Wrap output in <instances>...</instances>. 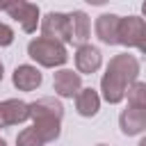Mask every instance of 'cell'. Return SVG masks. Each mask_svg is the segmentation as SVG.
Segmentation results:
<instances>
[{"label": "cell", "mask_w": 146, "mask_h": 146, "mask_svg": "<svg viewBox=\"0 0 146 146\" xmlns=\"http://www.w3.org/2000/svg\"><path fill=\"white\" fill-rule=\"evenodd\" d=\"M75 110H78L80 116H87V119L96 116L98 110H100V96H98V91L91 89V87L80 89L78 96H75Z\"/></svg>", "instance_id": "14"}, {"label": "cell", "mask_w": 146, "mask_h": 146, "mask_svg": "<svg viewBox=\"0 0 146 146\" xmlns=\"http://www.w3.org/2000/svg\"><path fill=\"white\" fill-rule=\"evenodd\" d=\"M62 116H64V105L52 96H46V98L30 103V119L32 121H39V119H59L62 121Z\"/></svg>", "instance_id": "11"}, {"label": "cell", "mask_w": 146, "mask_h": 146, "mask_svg": "<svg viewBox=\"0 0 146 146\" xmlns=\"http://www.w3.org/2000/svg\"><path fill=\"white\" fill-rule=\"evenodd\" d=\"M14 43V30L7 23H0V46H11Z\"/></svg>", "instance_id": "18"}, {"label": "cell", "mask_w": 146, "mask_h": 146, "mask_svg": "<svg viewBox=\"0 0 146 146\" xmlns=\"http://www.w3.org/2000/svg\"><path fill=\"white\" fill-rule=\"evenodd\" d=\"M11 82H14V87H16L18 91H34L36 87H41L43 75H41V71H39L36 66H32V64H21V66L14 68Z\"/></svg>", "instance_id": "9"}, {"label": "cell", "mask_w": 146, "mask_h": 146, "mask_svg": "<svg viewBox=\"0 0 146 146\" xmlns=\"http://www.w3.org/2000/svg\"><path fill=\"white\" fill-rule=\"evenodd\" d=\"M0 146H7V141H5V139H2V137H0Z\"/></svg>", "instance_id": "23"}, {"label": "cell", "mask_w": 146, "mask_h": 146, "mask_svg": "<svg viewBox=\"0 0 146 146\" xmlns=\"http://www.w3.org/2000/svg\"><path fill=\"white\" fill-rule=\"evenodd\" d=\"M139 78V62L135 55H128V52H121V55H114L100 78V91H103V98L110 103V105H116L125 98V91L132 82H137Z\"/></svg>", "instance_id": "1"}, {"label": "cell", "mask_w": 146, "mask_h": 146, "mask_svg": "<svg viewBox=\"0 0 146 146\" xmlns=\"http://www.w3.org/2000/svg\"><path fill=\"white\" fill-rule=\"evenodd\" d=\"M27 55H30L39 66H46V68L64 66L66 59H68L66 46L59 43V41L46 39V36H36V39H32V41L27 43Z\"/></svg>", "instance_id": "2"}, {"label": "cell", "mask_w": 146, "mask_h": 146, "mask_svg": "<svg viewBox=\"0 0 146 146\" xmlns=\"http://www.w3.org/2000/svg\"><path fill=\"white\" fill-rule=\"evenodd\" d=\"M16 146H43V139H41V137L34 132V128L30 125V128H25V130L18 132Z\"/></svg>", "instance_id": "17"}, {"label": "cell", "mask_w": 146, "mask_h": 146, "mask_svg": "<svg viewBox=\"0 0 146 146\" xmlns=\"http://www.w3.org/2000/svg\"><path fill=\"white\" fill-rule=\"evenodd\" d=\"M30 119V103H23L18 98H7L0 103V128L18 125Z\"/></svg>", "instance_id": "5"}, {"label": "cell", "mask_w": 146, "mask_h": 146, "mask_svg": "<svg viewBox=\"0 0 146 146\" xmlns=\"http://www.w3.org/2000/svg\"><path fill=\"white\" fill-rule=\"evenodd\" d=\"M68 23H71V43H75L78 48L87 43L89 34H91V21L84 11L75 9L68 14Z\"/></svg>", "instance_id": "13"}, {"label": "cell", "mask_w": 146, "mask_h": 146, "mask_svg": "<svg viewBox=\"0 0 146 146\" xmlns=\"http://www.w3.org/2000/svg\"><path fill=\"white\" fill-rule=\"evenodd\" d=\"M32 128H34V132L43 139V144H48V141H55V139L59 137V132H62V121H59V119H39V121L32 123Z\"/></svg>", "instance_id": "15"}, {"label": "cell", "mask_w": 146, "mask_h": 146, "mask_svg": "<svg viewBox=\"0 0 146 146\" xmlns=\"http://www.w3.org/2000/svg\"><path fill=\"white\" fill-rule=\"evenodd\" d=\"M139 146H146V137H141V141H139Z\"/></svg>", "instance_id": "22"}, {"label": "cell", "mask_w": 146, "mask_h": 146, "mask_svg": "<svg viewBox=\"0 0 146 146\" xmlns=\"http://www.w3.org/2000/svg\"><path fill=\"white\" fill-rule=\"evenodd\" d=\"M144 55H146V30H144V34H141V39H139V46H137Z\"/></svg>", "instance_id": "19"}, {"label": "cell", "mask_w": 146, "mask_h": 146, "mask_svg": "<svg viewBox=\"0 0 146 146\" xmlns=\"http://www.w3.org/2000/svg\"><path fill=\"white\" fill-rule=\"evenodd\" d=\"M16 23H21L23 32L32 34L36 30V25H41V11H39V5L34 2H27V0H9L7 2V9H5Z\"/></svg>", "instance_id": "3"}, {"label": "cell", "mask_w": 146, "mask_h": 146, "mask_svg": "<svg viewBox=\"0 0 146 146\" xmlns=\"http://www.w3.org/2000/svg\"><path fill=\"white\" fill-rule=\"evenodd\" d=\"M125 98H128V107H139V110H146V82H132L125 91Z\"/></svg>", "instance_id": "16"}, {"label": "cell", "mask_w": 146, "mask_h": 146, "mask_svg": "<svg viewBox=\"0 0 146 146\" xmlns=\"http://www.w3.org/2000/svg\"><path fill=\"white\" fill-rule=\"evenodd\" d=\"M2 78H5V66H2V62H0V82H2Z\"/></svg>", "instance_id": "20"}, {"label": "cell", "mask_w": 146, "mask_h": 146, "mask_svg": "<svg viewBox=\"0 0 146 146\" xmlns=\"http://www.w3.org/2000/svg\"><path fill=\"white\" fill-rule=\"evenodd\" d=\"M119 125H121V132L128 135V137H135V135L146 132V110L125 107L119 114Z\"/></svg>", "instance_id": "10"}, {"label": "cell", "mask_w": 146, "mask_h": 146, "mask_svg": "<svg viewBox=\"0 0 146 146\" xmlns=\"http://www.w3.org/2000/svg\"><path fill=\"white\" fill-rule=\"evenodd\" d=\"M41 32L46 39L59 41V43H71V23L68 14L62 11H48L41 18Z\"/></svg>", "instance_id": "4"}, {"label": "cell", "mask_w": 146, "mask_h": 146, "mask_svg": "<svg viewBox=\"0 0 146 146\" xmlns=\"http://www.w3.org/2000/svg\"><path fill=\"white\" fill-rule=\"evenodd\" d=\"M52 89L57 96L62 98H73L78 96V91L82 89V80H80V73L71 71V68H59L55 75H52Z\"/></svg>", "instance_id": "7"}, {"label": "cell", "mask_w": 146, "mask_h": 146, "mask_svg": "<svg viewBox=\"0 0 146 146\" xmlns=\"http://www.w3.org/2000/svg\"><path fill=\"white\" fill-rule=\"evenodd\" d=\"M96 146H107V144H96Z\"/></svg>", "instance_id": "24"}, {"label": "cell", "mask_w": 146, "mask_h": 146, "mask_svg": "<svg viewBox=\"0 0 146 146\" xmlns=\"http://www.w3.org/2000/svg\"><path fill=\"white\" fill-rule=\"evenodd\" d=\"M141 14H144V16H146V2H144V5H141Z\"/></svg>", "instance_id": "21"}, {"label": "cell", "mask_w": 146, "mask_h": 146, "mask_svg": "<svg viewBox=\"0 0 146 146\" xmlns=\"http://www.w3.org/2000/svg\"><path fill=\"white\" fill-rule=\"evenodd\" d=\"M103 66V55L96 46L91 43H84L75 50V68L78 73H84V75H91L96 73L98 68Z\"/></svg>", "instance_id": "8"}, {"label": "cell", "mask_w": 146, "mask_h": 146, "mask_svg": "<svg viewBox=\"0 0 146 146\" xmlns=\"http://www.w3.org/2000/svg\"><path fill=\"white\" fill-rule=\"evenodd\" d=\"M146 30V21L139 16H121L119 23V43L128 46V48H137L139 39Z\"/></svg>", "instance_id": "6"}, {"label": "cell", "mask_w": 146, "mask_h": 146, "mask_svg": "<svg viewBox=\"0 0 146 146\" xmlns=\"http://www.w3.org/2000/svg\"><path fill=\"white\" fill-rule=\"evenodd\" d=\"M119 23H121V16L100 14L96 18V36L107 46H116L119 43Z\"/></svg>", "instance_id": "12"}]
</instances>
